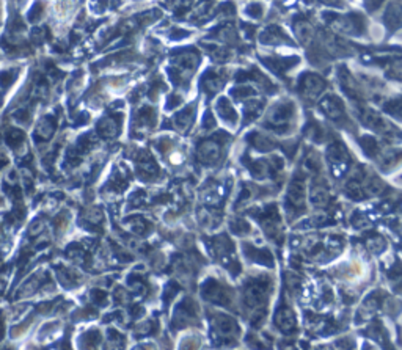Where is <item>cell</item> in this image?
Segmentation results:
<instances>
[{
    "label": "cell",
    "instance_id": "1",
    "mask_svg": "<svg viewBox=\"0 0 402 350\" xmlns=\"http://www.w3.org/2000/svg\"><path fill=\"white\" fill-rule=\"evenodd\" d=\"M277 325L280 327V330H283L284 333H292L297 327V320L296 316L292 314V311L289 308H283L278 311L277 317H275Z\"/></svg>",
    "mask_w": 402,
    "mask_h": 350
},
{
    "label": "cell",
    "instance_id": "2",
    "mask_svg": "<svg viewBox=\"0 0 402 350\" xmlns=\"http://www.w3.org/2000/svg\"><path fill=\"white\" fill-rule=\"evenodd\" d=\"M303 195H305V185L302 179H294L289 185V192H288V200L292 206L300 207L303 204Z\"/></svg>",
    "mask_w": 402,
    "mask_h": 350
},
{
    "label": "cell",
    "instance_id": "3",
    "mask_svg": "<svg viewBox=\"0 0 402 350\" xmlns=\"http://www.w3.org/2000/svg\"><path fill=\"white\" fill-rule=\"evenodd\" d=\"M320 109L324 110V113L332 118V120H338L341 115H342V109H341V104L333 98V96H329L326 98L322 102H320Z\"/></svg>",
    "mask_w": 402,
    "mask_h": 350
},
{
    "label": "cell",
    "instance_id": "4",
    "mask_svg": "<svg viewBox=\"0 0 402 350\" xmlns=\"http://www.w3.org/2000/svg\"><path fill=\"white\" fill-rule=\"evenodd\" d=\"M327 200H329V193H327L326 188L320 187V185H313V188H311V201H313V204L326 206Z\"/></svg>",
    "mask_w": 402,
    "mask_h": 350
},
{
    "label": "cell",
    "instance_id": "5",
    "mask_svg": "<svg viewBox=\"0 0 402 350\" xmlns=\"http://www.w3.org/2000/svg\"><path fill=\"white\" fill-rule=\"evenodd\" d=\"M320 88H322V80L316 75H307L303 80V90L310 94H316Z\"/></svg>",
    "mask_w": 402,
    "mask_h": 350
},
{
    "label": "cell",
    "instance_id": "6",
    "mask_svg": "<svg viewBox=\"0 0 402 350\" xmlns=\"http://www.w3.org/2000/svg\"><path fill=\"white\" fill-rule=\"evenodd\" d=\"M400 159H402V149H388V151L382 155L380 164L390 167V165L397 164Z\"/></svg>",
    "mask_w": 402,
    "mask_h": 350
},
{
    "label": "cell",
    "instance_id": "7",
    "mask_svg": "<svg viewBox=\"0 0 402 350\" xmlns=\"http://www.w3.org/2000/svg\"><path fill=\"white\" fill-rule=\"evenodd\" d=\"M387 21H388V24H391V27H397V24L402 22V10H400L397 5H393V7L388 10Z\"/></svg>",
    "mask_w": 402,
    "mask_h": 350
},
{
    "label": "cell",
    "instance_id": "8",
    "mask_svg": "<svg viewBox=\"0 0 402 350\" xmlns=\"http://www.w3.org/2000/svg\"><path fill=\"white\" fill-rule=\"evenodd\" d=\"M297 36L303 41V43H307V41H310V38H311V35H313V29H311V25L310 24H307V22H302V24H299L297 25Z\"/></svg>",
    "mask_w": 402,
    "mask_h": 350
},
{
    "label": "cell",
    "instance_id": "9",
    "mask_svg": "<svg viewBox=\"0 0 402 350\" xmlns=\"http://www.w3.org/2000/svg\"><path fill=\"white\" fill-rule=\"evenodd\" d=\"M322 2H329V4H336V0H322Z\"/></svg>",
    "mask_w": 402,
    "mask_h": 350
}]
</instances>
